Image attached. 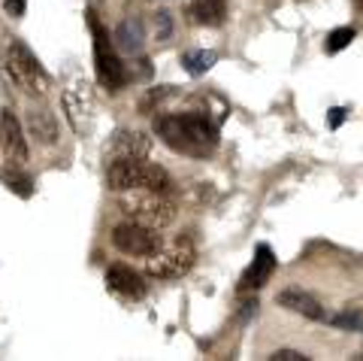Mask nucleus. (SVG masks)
Wrapping results in <instances>:
<instances>
[{"label": "nucleus", "mask_w": 363, "mask_h": 361, "mask_svg": "<svg viewBox=\"0 0 363 361\" xmlns=\"http://www.w3.org/2000/svg\"><path fill=\"white\" fill-rule=\"evenodd\" d=\"M155 134L164 146L188 158H209L218 149V122L206 112H176V116H157Z\"/></svg>", "instance_id": "obj_1"}, {"label": "nucleus", "mask_w": 363, "mask_h": 361, "mask_svg": "<svg viewBox=\"0 0 363 361\" xmlns=\"http://www.w3.org/2000/svg\"><path fill=\"white\" fill-rule=\"evenodd\" d=\"M106 188L109 191H167L173 188V179L164 167L149 164L143 158H118V161L109 164L106 171Z\"/></svg>", "instance_id": "obj_2"}, {"label": "nucleus", "mask_w": 363, "mask_h": 361, "mask_svg": "<svg viewBox=\"0 0 363 361\" xmlns=\"http://www.w3.org/2000/svg\"><path fill=\"white\" fill-rule=\"evenodd\" d=\"M118 210L130 222H140L145 228H155V231L167 228L179 212L173 200L164 198V191H143V188H136L133 195H124L118 200Z\"/></svg>", "instance_id": "obj_3"}, {"label": "nucleus", "mask_w": 363, "mask_h": 361, "mask_svg": "<svg viewBox=\"0 0 363 361\" xmlns=\"http://www.w3.org/2000/svg\"><path fill=\"white\" fill-rule=\"evenodd\" d=\"M88 25H91V33H94V67H97L100 85L109 88V92H121L130 82L128 67L121 64V58L116 55V43H109V33L94 13H88Z\"/></svg>", "instance_id": "obj_4"}, {"label": "nucleus", "mask_w": 363, "mask_h": 361, "mask_svg": "<svg viewBox=\"0 0 363 361\" xmlns=\"http://www.w3.org/2000/svg\"><path fill=\"white\" fill-rule=\"evenodd\" d=\"M6 73L13 76V82L25 95H40L43 97L45 92H49V73L43 70L37 55L16 37L6 43Z\"/></svg>", "instance_id": "obj_5"}, {"label": "nucleus", "mask_w": 363, "mask_h": 361, "mask_svg": "<svg viewBox=\"0 0 363 361\" xmlns=\"http://www.w3.org/2000/svg\"><path fill=\"white\" fill-rule=\"evenodd\" d=\"M197 262V249L191 237H176L173 243H161V249L155 255H149L145 270L155 279H179L185 276Z\"/></svg>", "instance_id": "obj_6"}, {"label": "nucleus", "mask_w": 363, "mask_h": 361, "mask_svg": "<svg viewBox=\"0 0 363 361\" xmlns=\"http://www.w3.org/2000/svg\"><path fill=\"white\" fill-rule=\"evenodd\" d=\"M161 234L155 228H145L140 222H121L116 231H112V246L124 255H133V258H149L161 249Z\"/></svg>", "instance_id": "obj_7"}, {"label": "nucleus", "mask_w": 363, "mask_h": 361, "mask_svg": "<svg viewBox=\"0 0 363 361\" xmlns=\"http://www.w3.org/2000/svg\"><path fill=\"white\" fill-rule=\"evenodd\" d=\"M94 109H97L94 92H91L88 82H76L64 92V112L76 134H91V128H94Z\"/></svg>", "instance_id": "obj_8"}, {"label": "nucleus", "mask_w": 363, "mask_h": 361, "mask_svg": "<svg viewBox=\"0 0 363 361\" xmlns=\"http://www.w3.org/2000/svg\"><path fill=\"white\" fill-rule=\"evenodd\" d=\"M272 274H276V255H272V249L267 243H260L257 249H255V258H252V264L245 267V274L240 276V286H236V291L240 295H245V291H257V289H264Z\"/></svg>", "instance_id": "obj_9"}, {"label": "nucleus", "mask_w": 363, "mask_h": 361, "mask_svg": "<svg viewBox=\"0 0 363 361\" xmlns=\"http://www.w3.org/2000/svg\"><path fill=\"white\" fill-rule=\"evenodd\" d=\"M106 289L116 291V295H121V298H130V301H140L145 295L143 276L136 274L133 267H128V264H112V267H106Z\"/></svg>", "instance_id": "obj_10"}, {"label": "nucleus", "mask_w": 363, "mask_h": 361, "mask_svg": "<svg viewBox=\"0 0 363 361\" xmlns=\"http://www.w3.org/2000/svg\"><path fill=\"white\" fill-rule=\"evenodd\" d=\"M276 303H279V307H285V310H291V313H297V316H306V319H312V322H324L327 319L324 307L312 295H306L303 289H285V291H279Z\"/></svg>", "instance_id": "obj_11"}, {"label": "nucleus", "mask_w": 363, "mask_h": 361, "mask_svg": "<svg viewBox=\"0 0 363 361\" xmlns=\"http://www.w3.org/2000/svg\"><path fill=\"white\" fill-rule=\"evenodd\" d=\"M28 134L40 146H55L58 143V119L49 107H33L28 109Z\"/></svg>", "instance_id": "obj_12"}, {"label": "nucleus", "mask_w": 363, "mask_h": 361, "mask_svg": "<svg viewBox=\"0 0 363 361\" xmlns=\"http://www.w3.org/2000/svg\"><path fill=\"white\" fill-rule=\"evenodd\" d=\"M152 152V140L145 137L143 131H118L112 137V146H109V158H145Z\"/></svg>", "instance_id": "obj_13"}, {"label": "nucleus", "mask_w": 363, "mask_h": 361, "mask_svg": "<svg viewBox=\"0 0 363 361\" xmlns=\"http://www.w3.org/2000/svg\"><path fill=\"white\" fill-rule=\"evenodd\" d=\"M112 40H116V49L118 52H128V55H136L143 52V43H145V21L140 16H128L116 28L112 33Z\"/></svg>", "instance_id": "obj_14"}, {"label": "nucleus", "mask_w": 363, "mask_h": 361, "mask_svg": "<svg viewBox=\"0 0 363 361\" xmlns=\"http://www.w3.org/2000/svg\"><path fill=\"white\" fill-rule=\"evenodd\" d=\"M4 149L9 155V161H28V143H25V134H21L18 119L13 116V107L4 109Z\"/></svg>", "instance_id": "obj_15"}, {"label": "nucleus", "mask_w": 363, "mask_h": 361, "mask_svg": "<svg viewBox=\"0 0 363 361\" xmlns=\"http://www.w3.org/2000/svg\"><path fill=\"white\" fill-rule=\"evenodd\" d=\"M224 16H227V0H191L188 4V18L194 25L218 28L224 25Z\"/></svg>", "instance_id": "obj_16"}, {"label": "nucleus", "mask_w": 363, "mask_h": 361, "mask_svg": "<svg viewBox=\"0 0 363 361\" xmlns=\"http://www.w3.org/2000/svg\"><path fill=\"white\" fill-rule=\"evenodd\" d=\"M0 179H4V185L13 191V195H18V198L28 200L33 195V176L28 171H21L18 161L16 164H6L4 171H0Z\"/></svg>", "instance_id": "obj_17"}, {"label": "nucleus", "mask_w": 363, "mask_h": 361, "mask_svg": "<svg viewBox=\"0 0 363 361\" xmlns=\"http://www.w3.org/2000/svg\"><path fill=\"white\" fill-rule=\"evenodd\" d=\"M218 61V55L212 49H191L182 55V67H185L188 76H203L206 70H212V64Z\"/></svg>", "instance_id": "obj_18"}, {"label": "nucleus", "mask_w": 363, "mask_h": 361, "mask_svg": "<svg viewBox=\"0 0 363 361\" xmlns=\"http://www.w3.org/2000/svg\"><path fill=\"white\" fill-rule=\"evenodd\" d=\"M176 92H173V85H161V88H149V92L143 95V100H140V112L143 116H149V112H155V107H161L167 97H173Z\"/></svg>", "instance_id": "obj_19"}, {"label": "nucleus", "mask_w": 363, "mask_h": 361, "mask_svg": "<svg viewBox=\"0 0 363 361\" xmlns=\"http://www.w3.org/2000/svg\"><path fill=\"white\" fill-rule=\"evenodd\" d=\"M351 40H354V28H336V31L330 33V37H327L324 52H327V55L342 52L345 46H351Z\"/></svg>", "instance_id": "obj_20"}, {"label": "nucleus", "mask_w": 363, "mask_h": 361, "mask_svg": "<svg viewBox=\"0 0 363 361\" xmlns=\"http://www.w3.org/2000/svg\"><path fill=\"white\" fill-rule=\"evenodd\" d=\"M333 325H339V328H351V331H363V319L357 313H351V310H345V313H339V316H333L330 319Z\"/></svg>", "instance_id": "obj_21"}, {"label": "nucleus", "mask_w": 363, "mask_h": 361, "mask_svg": "<svg viewBox=\"0 0 363 361\" xmlns=\"http://www.w3.org/2000/svg\"><path fill=\"white\" fill-rule=\"evenodd\" d=\"M155 33H157V40H169V33H173V16L169 13H155Z\"/></svg>", "instance_id": "obj_22"}, {"label": "nucleus", "mask_w": 363, "mask_h": 361, "mask_svg": "<svg viewBox=\"0 0 363 361\" xmlns=\"http://www.w3.org/2000/svg\"><path fill=\"white\" fill-rule=\"evenodd\" d=\"M269 361H309V355L297 352V349H276V352L269 355Z\"/></svg>", "instance_id": "obj_23"}, {"label": "nucleus", "mask_w": 363, "mask_h": 361, "mask_svg": "<svg viewBox=\"0 0 363 361\" xmlns=\"http://www.w3.org/2000/svg\"><path fill=\"white\" fill-rule=\"evenodd\" d=\"M4 9L13 18H21V16H25V9H28V4H25V0H4Z\"/></svg>", "instance_id": "obj_24"}, {"label": "nucleus", "mask_w": 363, "mask_h": 361, "mask_svg": "<svg viewBox=\"0 0 363 361\" xmlns=\"http://www.w3.org/2000/svg\"><path fill=\"white\" fill-rule=\"evenodd\" d=\"M342 122H345V109H342V107L330 109V116H327V125H330V128H339Z\"/></svg>", "instance_id": "obj_25"}, {"label": "nucleus", "mask_w": 363, "mask_h": 361, "mask_svg": "<svg viewBox=\"0 0 363 361\" xmlns=\"http://www.w3.org/2000/svg\"><path fill=\"white\" fill-rule=\"evenodd\" d=\"M0 146H4V119H0Z\"/></svg>", "instance_id": "obj_26"}, {"label": "nucleus", "mask_w": 363, "mask_h": 361, "mask_svg": "<svg viewBox=\"0 0 363 361\" xmlns=\"http://www.w3.org/2000/svg\"><path fill=\"white\" fill-rule=\"evenodd\" d=\"M354 6H357V13H363V0H354Z\"/></svg>", "instance_id": "obj_27"}]
</instances>
